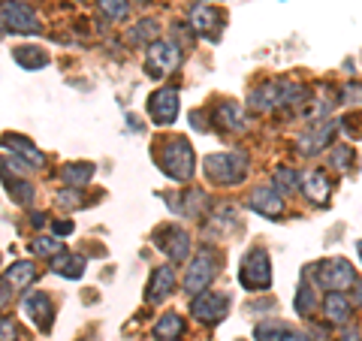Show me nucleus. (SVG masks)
Masks as SVG:
<instances>
[{
	"instance_id": "obj_2",
	"label": "nucleus",
	"mask_w": 362,
	"mask_h": 341,
	"mask_svg": "<svg viewBox=\"0 0 362 341\" xmlns=\"http://www.w3.org/2000/svg\"><path fill=\"white\" fill-rule=\"evenodd\" d=\"M305 91L299 85H293V82H266V85H259L257 91H251V97H247V106H251L254 112H272V109H278V106H287V103H299Z\"/></svg>"
},
{
	"instance_id": "obj_18",
	"label": "nucleus",
	"mask_w": 362,
	"mask_h": 341,
	"mask_svg": "<svg viewBox=\"0 0 362 341\" xmlns=\"http://www.w3.org/2000/svg\"><path fill=\"white\" fill-rule=\"evenodd\" d=\"M302 190L311 202H326L329 200L332 185H329V178H326V173H320V169H308V173L302 175Z\"/></svg>"
},
{
	"instance_id": "obj_40",
	"label": "nucleus",
	"mask_w": 362,
	"mask_h": 341,
	"mask_svg": "<svg viewBox=\"0 0 362 341\" xmlns=\"http://www.w3.org/2000/svg\"><path fill=\"white\" fill-rule=\"evenodd\" d=\"M344 341H359V333H356V329H347V333H344Z\"/></svg>"
},
{
	"instance_id": "obj_41",
	"label": "nucleus",
	"mask_w": 362,
	"mask_h": 341,
	"mask_svg": "<svg viewBox=\"0 0 362 341\" xmlns=\"http://www.w3.org/2000/svg\"><path fill=\"white\" fill-rule=\"evenodd\" d=\"M45 224V214H33V226H42Z\"/></svg>"
},
{
	"instance_id": "obj_31",
	"label": "nucleus",
	"mask_w": 362,
	"mask_h": 341,
	"mask_svg": "<svg viewBox=\"0 0 362 341\" xmlns=\"http://www.w3.org/2000/svg\"><path fill=\"white\" fill-rule=\"evenodd\" d=\"M281 335H287V326L278 323V320H266L254 329V338L257 341H281Z\"/></svg>"
},
{
	"instance_id": "obj_26",
	"label": "nucleus",
	"mask_w": 362,
	"mask_h": 341,
	"mask_svg": "<svg viewBox=\"0 0 362 341\" xmlns=\"http://www.w3.org/2000/svg\"><path fill=\"white\" fill-rule=\"evenodd\" d=\"M154 40H157V21L154 18H145L127 30V42H133V45H151Z\"/></svg>"
},
{
	"instance_id": "obj_22",
	"label": "nucleus",
	"mask_w": 362,
	"mask_h": 341,
	"mask_svg": "<svg viewBox=\"0 0 362 341\" xmlns=\"http://www.w3.org/2000/svg\"><path fill=\"white\" fill-rule=\"evenodd\" d=\"M181 333H185V320L175 314V311H169L163 314L160 320L154 323V338H163V341H175L181 338Z\"/></svg>"
},
{
	"instance_id": "obj_33",
	"label": "nucleus",
	"mask_w": 362,
	"mask_h": 341,
	"mask_svg": "<svg viewBox=\"0 0 362 341\" xmlns=\"http://www.w3.org/2000/svg\"><path fill=\"white\" fill-rule=\"evenodd\" d=\"M58 202H61L64 209H76V206H82V197L76 193V187H64L58 193Z\"/></svg>"
},
{
	"instance_id": "obj_36",
	"label": "nucleus",
	"mask_w": 362,
	"mask_h": 341,
	"mask_svg": "<svg viewBox=\"0 0 362 341\" xmlns=\"http://www.w3.org/2000/svg\"><path fill=\"white\" fill-rule=\"evenodd\" d=\"M18 338V329L13 320H6V317H0V341H16Z\"/></svg>"
},
{
	"instance_id": "obj_21",
	"label": "nucleus",
	"mask_w": 362,
	"mask_h": 341,
	"mask_svg": "<svg viewBox=\"0 0 362 341\" xmlns=\"http://www.w3.org/2000/svg\"><path fill=\"white\" fill-rule=\"evenodd\" d=\"M323 311H326V320L344 323V320H347V314H350V299L344 296L341 290H332L329 296L323 299Z\"/></svg>"
},
{
	"instance_id": "obj_20",
	"label": "nucleus",
	"mask_w": 362,
	"mask_h": 341,
	"mask_svg": "<svg viewBox=\"0 0 362 341\" xmlns=\"http://www.w3.org/2000/svg\"><path fill=\"white\" fill-rule=\"evenodd\" d=\"M54 275H64V278H82L85 275V257L82 254H58L54 257V266H52Z\"/></svg>"
},
{
	"instance_id": "obj_4",
	"label": "nucleus",
	"mask_w": 362,
	"mask_h": 341,
	"mask_svg": "<svg viewBox=\"0 0 362 341\" xmlns=\"http://www.w3.org/2000/svg\"><path fill=\"white\" fill-rule=\"evenodd\" d=\"M214 275H218V254H214L211 248H202V251L190 260V266L185 272V293L197 296V293L209 287Z\"/></svg>"
},
{
	"instance_id": "obj_7",
	"label": "nucleus",
	"mask_w": 362,
	"mask_h": 341,
	"mask_svg": "<svg viewBox=\"0 0 362 341\" xmlns=\"http://www.w3.org/2000/svg\"><path fill=\"white\" fill-rule=\"evenodd\" d=\"M311 275L317 278V284H320L323 290H347L356 284V275L354 269H350L347 260H332V263H320L311 269Z\"/></svg>"
},
{
	"instance_id": "obj_25",
	"label": "nucleus",
	"mask_w": 362,
	"mask_h": 341,
	"mask_svg": "<svg viewBox=\"0 0 362 341\" xmlns=\"http://www.w3.org/2000/svg\"><path fill=\"white\" fill-rule=\"evenodd\" d=\"M13 54H16V64L25 67V70H40V67L49 64V54L40 52V49H33V45H18Z\"/></svg>"
},
{
	"instance_id": "obj_12",
	"label": "nucleus",
	"mask_w": 362,
	"mask_h": 341,
	"mask_svg": "<svg viewBox=\"0 0 362 341\" xmlns=\"http://www.w3.org/2000/svg\"><path fill=\"white\" fill-rule=\"evenodd\" d=\"M148 115L154 124H173L178 118V91L175 88H160L148 97Z\"/></svg>"
},
{
	"instance_id": "obj_9",
	"label": "nucleus",
	"mask_w": 362,
	"mask_h": 341,
	"mask_svg": "<svg viewBox=\"0 0 362 341\" xmlns=\"http://www.w3.org/2000/svg\"><path fill=\"white\" fill-rule=\"evenodd\" d=\"M181 64V49L175 42H163V40H154L148 45V76L160 79L166 73H173L175 67Z\"/></svg>"
},
{
	"instance_id": "obj_5",
	"label": "nucleus",
	"mask_w": 362,
	"mask_h": 341,
	"mask_svg": "<svg viewBox=\"0 0 362 341\" xmlns=\"http://www.w3.org/2000/svg\"><path fill=\"white\" fill-rule=\"evenodd\" d=\"M0 25H4V30H13V33H37L40 18L21 0H4L0 4Z\"/></svg>"
},
{
	"instance_id": "obj_30",
	"label": "nucleus",
	"mask_w": 362,
	"mask_h": 341,
	"mask_svg": "<svg viewBox=\"0 0 362 341\" xmlns=\"http://www.w3.org/2000/svg\"><path fill=\"white\" fill-rule=\"evenodd\" d=\"M202 206H206V193H202V190H190V193H185V202H178V206H175V212L187 214V218H199Z\"/></svg>"
},
{
	"instance_id": "obj_1",
	"label": "nucleus",
	"mask_w": 362,
	"mask_h": 341,
	"mask_svg": "<svg viewBox=\"0 0 362 341\" xmlns=\"http://www.w3.org/2000/svg\"><path fill=\"white\" fill-rule=\"evenodd\" d=\"M157 161H160V169L173 181H187L194 175V166H197L194 149H190V142L181 139V136H169V139L160 142Z\"/></svg>"
},
{
	"instance_id": "obj_24",
	"label": "nucleus",
	"mask_w": 362,
	"mask_h": 341,
	"mask_svg": "<svg viewBox=\"0 0 362 341\" xmlns=\"http://www.w3.org/2000/svg\"><path fill=\"white\" fill-rule=\"evenodd\" d=\"M214 121H221L223 130H245V118H242V109L235 103H221L214 109Z\"/></svg>"
},
{
	"instance_id": "obj_15",
	"label": "nucleus",
	"mask_w": 362,
	"mask_h": 341,
	"mask_svg": "<svg viewBox=\"0 0 362 341\" xmlns=\"http://www.w3.org/2000/svg\"><path fill=\"white\" fill-rule=\"evenodd\" d=\"M173 290H175V269L173 266H157V272L148 281V293H145V299L148 302H163Z\"/></svg>"
},
{
	"instance_id": "obj_27",
	"label": "nucleus",
	"mask_w": 362,
	"mask_h": 341,
	"mask_svg": "<svg viewBox=\"0 0 362 341\" xmlns=\"http://www.w3.org/2000/svg\"><path fill=\"white\" fill-rule=\"evenodd\" d=\"M272 181H275V190H278V193H293L296 187H302V175L296 173V169H290V166L275 169Z\"/></svg>"
},
{
	"instance_id": "obj_19",
	"label": "nucleus",
	"mask_w": 362,
	"mask_h": 341,
	"mask_svg": "<svg viewBox=\"0 0 362 341\" xmlns=\"http://www.w3.org/2000/svg\"><path fill=\"white\" fill-rule=\"evenodd\" d=\"M6 284L9 287H16V290H28L33 281H37V266L28 263V260H18V263H13L6 269Z\"/></svg>"
},
{
	"instance_id": "obj_28",
	"label": "nucleus",
	"mask_w": 362,
	"mask_h": 341,
	"mask_svg": "<svg viewBox=\"0 0 362 341\" xmlns=\"http://www.w3.org/2000/svg\"><path fill=\"white\" fill-rule=\"evenodd\" d=\"M97 9L109 21H124L130 16V0H97Z\"/></svg>"
},
{
	"instance_id": "obj_34",
	"label": "nucleus",
	"mask_w": 362,
	"mask_h": 341,
	"mask_svg": "<svg viewBox=\"0 0 362 341\" xmlns=\"http://www.w3.org/2000/svg\"><path fill=\"white\" fill-rule=\"evenodd\" d=\"M296 308L302 314H308L314 308V296H311V287H299V296H296Z\"/></svg>"
},
{
	"instance_id": "obj_6",
	"label": "nucleus",
	"mask_w": 362,
	"mask_h": 341,
	"mask_svg": "<svg viewBox=\"0 0 362 341\" xmlns=\"http://www.w3.org/2000/svg\"><path fill=\"white\" fill-rule=\"evenodd\" d=\"M239 278H242V284L247 290H269V284H272V260H269V254L263 251V248H254V251L245 257Z\"/></svg>"
},
{
	"instance_id": "obj_42",
	"label": "nucleus",
	"mask_w": 362,
	"mask_h": 341,
	"mask_svg": "<svg viewBox=\"0 0 362 341\" xmlns=\"http://www.w3.org/2000/svg\"><path fill=\"white\" fill-rule=\"evenodd\" d=\"M356 248H359V257H362V242H359V245H356Z\"/></svg>"
},
{
	"instance_id": "obj_38",
	"label": "nucleus",
	"mask_w": 362,
	"mask_h": 341,
	"mask_svg": "<svg viewBox=\"0 0 362 341\" xmlns=\"http://www.w3.org/2000/svg\"><path fill=\"white\" fill-rule=\"evenodd\" d=\"M344 100H354V103H359V100H362V85H347L344 88Z\"/></svg>"
},
{
	"instance_id": "obj_17",
	"label": "nucleus",
	"mask_w": 362,
	"mask_h": 341,
	"mask_svg": "<svg viewBox=\"0 0 362 341\" xmlns=\"http://www.w3.org/2000/svg\"><path fill=\"white\" fill-rule=\"evenodd\" d=\"M0 145H6V149L13 151V154L25 157V161H28L33 169H42V166H45V154H42L30 139H25V136H6V139H0Z\"/></svg>"
},
{
	"instance_id": "obj_35",
	"label": "nucleus",
	"mask_w": 362,
	"mask_h": 341,
	"mask_svg": "<svg viewBox=\"0 0 362 341\" xmlns=\"http://www.w3.org/2000/svg\"><path fill=\"white\" fill-rule=\"evenodd\" d=\"M329 161H332V166H335V169H347V161H350V145H344V149H335V151L329 154Z\"/></svg>"
},
{
	"instance_id": "obj_29",
	"label": "nucleus",
	"mask_w": 362,
	"mask_h": 341,
	"mask_svg": "<svg viewBox=\"0 0 362 341\" xmlns=\"http://www.w3.org/2000/svg\"><path fill=\"white\" fill-rule=\"evenodd\" d=\"M30 251L37 257H58V254H64V242L54 236H37L30 242Z\"/></svg>"
},
{
	"instance_id": "obj_32",
	"label": "nucleus",
	"mask_w": 362,
	"mask_h": 341,
	"mask_svg": "<svg viewBox=\"0 0 362 341\" xmlns=\"http://www.w3.org/2000/svg\"><path fill=\"white\" fill-rule=\"evenodd\" d=\"M9 185V197H13L16 202H21V206H28V202L33 200V187L28 185V181H6Z\"/></svg>"
},
{
	"instance_id": "obj_13",
	"label": "nucleus",
	"mask_w": 362,
	"mask_h": 341,
	"mask_svg": "<svg viewBox=\"0 0 362 341\" xmlns=\"http://www.w3.org/2000/svg\"><path fill=\"white\" fill-rule=\"evenodd\" d=\"M247 209H254L263 218H278L284 212V202H281V193L272 187H257L251 197H247Z\"/></svg>"
},
{
	"instance_id": "obj_10",
	"label": "nucleus",
	"mask_w": 362,
	"mask_h": 341,
	"mask_svg": "<svg viewBox=\"0 0 362 341\" xmlns=\"http://www.w3.org/2000/svg\"><path fill=\"white\" fill-rule=\"evenodd\" d=\"M154 245L160 248V251L173 260V263H185V260L190 257V236L181 230V226H163L160 233L154 236Z\"/></svg>"
},
{
	"instance_id": "obj_39",
	"label": "nucleus",
	"mask_w": 362,
	"mask_h": 341,
	"mask_svg": "<svg viewBox=\"0 0 362 341\" xmlns=\"http://www.w3.org/2000/svg\"><path fill=\"white\" fill-rule=\"evenodd\" d=\"M281 341H308V335H299V333H287Z\"/></svg>"
},
{
	"instance_id": "obj_16",
	"label": "nucleus",
	"mask_w": 362,
	"mask_h": 341,
	"mask_svg": "<svg viewBox=\"0 0 362 341\" xmlns=\"http://www.w3.org/2000/svg\"><path fill=\"white\" fill-rule=\"evenodd\" d=\"M190 25H194L197 33H209V37L214 40L218 37V30H221V25H223V16L214 6L199 4V6H194V13H190Z\"/></svg>"
},
{
	"instance_id": "obj_37",
	"label": "nucleus",
	"mask_w": 362,
	"mask_h": 341,
	"mask_svg": "<svg viewBox=\"0 0 362 341\" xmlns=\"http://www.w3.org/2000/svg\"><path fill=\"white\" fill-rule=\"evenodd\" d=\"M52 230H54V236H70L76 226H73V221H54V224H52Z\"/></svg>"
},
{
	"instance_id": "obj_11",
	"label": "nucleus",
	"mask_w": 362,
	"mask_h": 341,
	"mask_svg": "<svg viewBox=\"0 0 362 341\" xmlns=\"http://www.w3.org/2000/svg\"><path fill=\"white\" fill-rule=\"evenodd\" d=\"M21 311L28 314V320L37 326V329H49L52 320H54V305L49 299V293H42V290H33L25 296V302H21Z\"/></svg>"
},
{
	"instance_id": "obj_23",
	"label": "nucleus",
	"mask_w": 362,
	"mask_h": 341,
	"mask_svg": "<svg viewBox=\"0 0 362 341\" xmlns=\"http://www.w3.org/2000/svg\"><path fill=\"white\" fill-rule=\"evenodd\" d=\"M61 178L66 187H85L94 178V163H70L61 169Z\"/></svg>"
},
{
	"instance_id": "obj_14",
	"label": "nucleus",
	"mask_w": 362,
	"mask_h": 341,
	"mask_svg": "<svg viewBox=\"0 0 362 341\" xmlns=\"http://www.w3.org/2000/svg\"><path fill=\"white\" fill-rule=\"evenodd\" d=\"M332 133H335V121H320L314 130H308L299 139V151L305 154V157H314L317 151H323L326 145H329V139H332Z\"/></svg>"
},
{
	"instance_id": "obj_3",
	"label": "nucleus",
	"mask_w": 362,
	"mask_h": 341,
	"mask_svg": "<svg viewBox=\"0 0 362 341\" xmlns=\"http://www.w3.org/2000/svg\"><path fill=\"white\" fill-rule=\"evenodd\" d=\"M206 175L214 181V185H239V181L247 175V157L239 151H223V154H211L206 157Z\"/></svg>"
},
{
	"instance_id": "obj_8",
	"label": "nucleus",
	"mask_w": 362,
	"mask_h": 341,
	"mask_svg": "<svg viewBox=\"0 0 362 341\" xmlns=\"http://www.w3.org/2000/svg\"><path fill=\"white\" fill-rule=\"evenodd\" d=\"M190 311L197 314V320L202 323H221L226 314H230V299L223 293H214V290H202L190 302Z\"/></svg>"
}]
</instances>
